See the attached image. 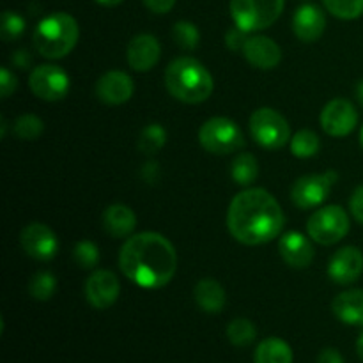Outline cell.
Wrapping results in <instances>:
<instances>
[{"label": "cell", "instance_id": "obj_1", "mask_svg": "<svg viewBox=\"0 0 363 363\" xmlns=\"http://www.w3.org/2000/svg\"><path fill=\"white\" fill-rule=\"evenodd\" d=\"M119 268L135 286L162 289L176 275V248L163 234L151 230L135 234L121 247Z\"/></svg>", "mask_w": 363, "mask_h": 363}, {"label": "cell", "instance_id": "obj_2", "mask_svg": "<svg viewBox=\"0 0 363 363\" xmlns=\"http://www.w3.org/2000/svg\"><path fill=\"white\" fill-rule=\"evenodd\" d=\"M282 208L264 188H248L233 199L227 211V227L233 238L247 247L269 243L284 229Z\"/></svg>", "mask_w": 363, "mask_h": 363}, {"label": "cell", "instance_id": "obj_3", "mask_svg": "<svg viewBox=\"0 0 363 363\" xmlns=\"http://www.w3.org/2000/svg\"><path fill=\"white\" fill-rule=\"evenodd\" d=\"M165 87L172 98L199 105L213 94L215 82L204 64L194 57H177L165 69Z\"/></svg>", "mask_w": 363, "mask_h": 363}, {"label": "cell", "instance_id": "obj_4", "mask_svg": "<svg viewBox=\"0 0 363 363\" xmlns=\"http://www.w3.org/2000/svg\"><path fill=\"white\" fill-rule=\"evenodd\" d=\"M80 38L77 20L67 13H53L43 18L32 34L34 48L46 59H62L73 52Z\"/></svg>", "mask_w": 363, "mask_h": 363}, {"label": "cell", "instance_id": "obj_5", "mask_svg": "<svg viewBox=\"0 0 363 363\" xmlns=\"http://www.w3.org/2000/svg\"><path fill=\"white\" fill-rule=\"evenodd\" d=\"M286 0H230L234 25L250 32L272 27L282 14Z\"/></svg>", "mask_w": 363, "mask_h": 363}, {"label": "cell", "instance_id": "obj_6", "mask_svg": "<svg viewBox=\"0 0 363 363\" xmlns=\"http://www.w3.org/2000/svg\"><path fill=\"white\" fill-rule=\"evenodd\" d=\"M199 142L213 155H230L245 145L241 128L227 117H211L199 130Z\"/></svg>", "mask_w": 363, "mask_h": 363}, {"label": "cell", "instance_id": "obj_7", "mask_svg": "<svg viewBox=\"0 0 363 363\" xmlns=\"http://www.w3.org/2000/svg\"><path fill=\"white\" fill-rule=\"evenodd\" d=\"M350 216L340 206H323L308 218L307 233L319 245H335L350 233Z\"/></svg>", "mask_w": 363, "mask_h": 363}, {"label": "cell", "instance_id": "obj_8", "mask_svg": "<svg viewBox=\"0 0 363 363\" xmlns=\"http://www.w3.org/2000/svg\"><path fill=\"white\" fill-rule=\"evenodd\" d=\"M250 133L261 147L282 149L291 140V128L286 117L277 110L262 106L250 116Z\"/></svg>", "mask_w": 363, "mask_h": 363}, {"label": "cell", "instance_id": "obj_9", "mask_svg": "<svg viewBox=\"0 0 363 363\" xmlns=\"http://www.w3.org/2000/svg\"><path fill=\"white\" fill-rule=\"evenodd\" d=\"M337 172L308 174L300 177L291 188V201L300 209L319 208L330 197L332 186L337 183Z\"/></svg>", "mask_w": 363, "mask_h": 363}, {"label": "cell", "instance_id": "obj_10", "mask_svg": "<svg viewBox=\"0 0 363 363\" xmlns=\"http://www.w3.org/2000/svg\"><path fill=\"white\" fill-rule=\"evenodd\" d=\"M30 91L45 101H60L71 89V78L62 67L53 64H43L32 69L28 78Z\"/></svg>", "mask_w": 363, "mask_h": 363}, {"label": "cell", "instance_id": "obj_11", "mask_svg": "<svg viewBox=\"0 0 363 363\" xmlns=\"http://www.w3.org/2000/svg\"><path fill=\"white\" fill-rule=\"evenodd\" d=\"M319 121H321V128L325 130L326 135L342 138L354 131L358 124V113L354 110L353 103L347 101V99L337 98L326 103Z\"/></svg>", "mask_w": 363, "mask_h": 363}, {"label": "cell", "instance_id": "obj_12", "mask_svg": "<svg viewBox=\"0 0 363 363\" xmlns=\"http://www.w3.org/2000/svg\"><path fill=\"white\" fill-rule=\"evenodd\" d=\"M20 243L25 254L30 255L35 261H50L57 255L59 240L55 233L45 223H28L20 234Z\"/></svg>", "mask_w": 363, "mask_h": 363}, {"label": "cell", "instance_id": "obj_13", "mask_svg": "<svg viewBox=\"0 0 363 363\" xmlns=\"http://www.w3.org/2000/svg\"><path fill=\"white\" fill-rule=\"evenodd\" d=\"M121 294V284L108 269H98L85 282V298L91 307L106 311L117 301Z\"/></svg>", "mask_w": 363, "mask_h": 363}, {"label": "cell", "instance_id": "obj_14", "mask_svg": "<svg viewBox=\"0 0 363 363\" xmlns=\"http://www.w3.org/2000/svg\"><path fill=\"white\" fill-rule=\"evenodd\" d=\"M363 273V254L357 247H344L333 254L328 264V277L335 284L347 286Z\"/></svg>", "mask_w": 363, "mask_h": 363}, {"label": "cell", "instance_id": "obj_15", "mask_svg": "<svg viewBox=\"0 0 363 363\" xmlns=\"http://www.w3.org/2000/svg\"><path fill=\"white\" fill-rule=\"evenodd\" d=\"M135 92L133 80L124 71H108L96 84V96L106 105H124Z\"/></svg>", "mask_w": 363, "mask_h": 363}, {"label": "cell", "instance_id": "obj_16", "mask_svg": "<svg viewBox=\"0 0 363 363\" xmlns=\"http://www.w3.org/2000/svg\"><path fill=\"white\" fill-rule=\"evenodd\" d=\"M160 55H162V45L158 39L151 34H138L128 43L126 59L131 69L151 71L158 64Z\"/></svg>", "mask_w": 363, "mask_h": 363}, {"label": "cell", "instance_id": "obj_17", "mask_svg": "<svg viewBox=\"0 0 363 363\" xmlns=\"http://www.w3.org/2000/svg\"><path fill=\"white\" fill-rule=\"evenodd\" d=\"M243 55L257 69H275L282 60V50L266 35H250L243 46Z\"/></svg>", "mask_w": 363, "mask_h": 363}, {"label": "cell", "instance_id": "obj_18", "mask_svg": "<svg viewBox=\"0 0 363 363\" xmlns=\"http://www.w3.org/2000/svg\"><path fill=\"white\" fill-rule=\"evenodd\" d=\"M279 250L284 261L294 269H305L314 261V247L312 241L301 233H286L279 240Z\"/></svg>", "mask_w": 363, "mask_h": 363}, {"label": "cell", "instance_id": "obj_19", "mask_svg": "<svg viewBox=\"0 0 363 363\" xmlns=\"http://www.w3.org/2000/svg\"><path fill=\"white\" fill-rule=\"evenodd\" d=\"M326 16L314 4H305L298 7L293 16V30L303 43H314L325 34Z\"/></svg>", "mask_w": 363, "mask_h": 363}, {"label": "cell", "instance_id": "obj_20", "mask_svg": "<svg viewBox=\"0 0 363 363\" xmlns=\"http://www.w3.org/2000/svg\"><path fill=\"white\" fill-rule=\"evenodd\" d=\"M101 222L112 238H130L137 227V216L128 206L112 204L103 211Z\"/></svg>", "mask_w": 363, "mask_h": 363}, {"label": "cell", "instance_id": "obj_21", "mask_svg": "<svg viewBox=\"0 0 363 363\" xmlns=\"http://www.w3.org/2000/svg\"><path fill=\"white\" fill-rule=\"evenodd\" d=\"M332 311L344 325L363 326V291L353 289L340 293L333 300Z\"/></svg>", "mask_w": 363, "mask_h": 363}, {"label": "cell", "instance_id": "obj_22", "mask_svg": "<svg viewBox=\"0 0 363 363\" xmlns=\"http://www.w3.org/2000/svg\"><path fill=\"white\" fill-rule=\"evenodd\" d=\"M194 296L199 308L208 312V314H218V312L223 311V307L227 303L225 289L222 287V284L213 279L201 280L195 286Z\"/></svg>", "mask_w": 363, "mask_h": 363}, {"label": "cell", "instance_id": "obj_23", "mask_svg": "<svg viewBox=\"0 0 363 363\" xmlns=\"http://www.w3.org/2000/svg\"><path fill=\"white\" fill-rule=\"evenodd\" d=\"M254 363H293V350L286 340L269 337L255 347Z\"/></svg>", "mask_w": 363, "mask_h": 363}, {"label": "cell", "instance_id": "obj_24", "mask_svg": "<svg viewBox=\"0 0 363 363\" xmlns=\"http://www.w3.org/2000/svg\"><path fill=\"white\" fill-rule=\"evenodd\" d=\"M230 176L240 186H250L259 176L257 158L250 152H240L230 165Z\"/></svg>", "mask_w": 363, "mask_h": 363}, {"label": "cell", "instance_id": "obj_25", "mask_svg": "<svg viewBox=\"0 0 363 363\" xmlns=\"http://www.w3.org/2000/svg\"><path fill=\"white\" fill-rule=\"evenodd\" d=\"M167 142V131L162 124H147L142 130L140 138H138V151L142 155L152 156L163 149Z\"/></svg>", "mask_w": 363, "mask_h": 363}, {"label": "cell", "instance_id": "obj_26", "mask_svg": "<svg viewBox=\"0 0 363 363\" xmlns=\"http://www.w3.org/2000/svg\"><path fill=\"white\" fill-rule=\"evenodd\" d=\"M257 337V328L254 323L247 318H236L227 326V339L230 340L233 346L245 347L252 344Z\"/></svg>", "mask_w": 363, "mask_h": 363}, {"label": "cell", "instance_id": "obj_27", "mask_svg": "<svg viewBox=\"0 0 363 363\" xmlns=\"http://www.w3.org/2000/svg\"><path fill=\"white\" fill-rule=\"evenodd\" d=\"M319 147H321V142L312 130H300L291 137V152L296 158H312L318 155Z\"/></svg>", "mask_w": 363, "mask_h": 363}, {"label": "cell", "instance_id": "obj_28", "mask_svg": "<svg viewBox=\"0 0 363 363\" xmlns=\"http://www.w3.org/2000/svg\"><path fill=\"white\" fill-rule=\"evenodd\" d=\"M57 280L50 272H39L28 282V294L38 301H48L55 294Z\"/></svg>", "mask_w": 363, "mask_h": 363}, {"label": "cell", "instance_id": "obj_29", "mask_svg": "<svg viewBox=\"0 0 363 363\" xmlns=\"http://www.w3.org/2000/svg\"><path fill=\"white\" fill-rule=\"evenodd\" d=\"M172 38L183 50H195L201 43V32L191 21H177L172 28Z\"/></svg>", "mask_w": 363, "mask_h": 363}, {"label": "cell", "instance_id": "obj_30", "mask_svg": "<svg viewBox=\"0 0 363 363\" xmlns=\"http://www.w3.org/2000/svg\"><path fill=\"white\" fill-rule=\"evenodd\" d=\"M13 130L20 140H35L45 131V124L34 113H25V116L18 117Z\"/></svg>", "mask_w": 363, "mask_h": 363}, {"label": "cell", "instance_id": "obj_31", "mask_svg": "<svg viewBox=\"0 0 363 363\" xmlns=\"http://www.w3.org/2000/svg\"><path fill=\"white\" fill-rule=\"evenodd\" d=\"M323 4L340 20H357L363 14V0H323Z\"/></svg>", "mask_w": 363, "mask_h": 363}, {"label": "cell", "instance_id": "obj_32", "mask_svg": "<svg viewBox=\"0 0 363 363\" xmlns=\"http://www.w3.org/2000/svg\"><path fill=\"white\" fill-rule=\"evenodd\" d=\"M73 257L77 264L84 269H92L99 262V248L92 241L84 240L74 245Z\"/></svg>", "mask_w": 363, "mask_h": 363}, {"label": "cell", "instance_id": "obj_33", "mask_svg": "<svg viewBox=\"0 0 363 363\" xmlns=\"http://www.w3.org/2000/svg\"><path fill=\"white\" fill-rule=\"evenodd\" d=\"M25 32V20L13 11H4L0 20V35L4 41H14Z\"/></svg>", "mask_w": 363, "mask_h": 363}, {"label": "cell", "instance_id": "obj_34", "mask_svg": "<svg viewBox=\"0 0 363 363\" xmlns=\"http://www.w3.org/2000/svg\"><path fill=\"white\" fill-rule=\"evenodd\" d=\"M248 38H250V35H248V32L243 30V28H240V27L230 28V30L225 34L227 48H230L233 52H240V50L243 52V46H245V43H247Z\"/></svg>", "mask_w": 363, "mask_h": 363}, {"label": "cell", "instance_id": "obj_35", "mask_svg": "<svg viewBox=\"0 0 363 363\" xmlns=\"http://www.w3.org/2000/svg\"><path fill=\"white\" fill-rule=\"evenodd\" d=\"M18 87V80H16V74L11 73L9 67H2L0 69V94L2 98H9Z\"/></svg>", "mask_w": 363, "mask_h": 363}, {"label": "cell", "instance_id": "obj_36", "mask_svg": "<svg viewBox=\"0 0 363 363\" xmlns=\"http://www.w3.org/2000/svg\"><path fill=\"white\" fill-rule=\"evenodd\" d=\"M350 209L351 215L354 216V220L363 225V184H360V186L353 191V195H351Z\"/></svg>", "mask_w": 363, "mask_h": 363}, {"label": "cell", "instance_id": "obj_37", "mask_svg": "<svg viewBox=\"0 0 363 363\" xmlns=\"http://www.w3.org/2000/svg\"><path fill=\"white\" fill-rule=\"evenodd\" d=\"M144 4L149 11H152V13L165 14L172 9L176 0H144Z\"/></svg>", "mask_w": 363, "mask_h": 363}, {"label": "cell", "instance_id": "obj_38", "mask_svg": "<svg viewBox=\"0 0 363 363\" xmlns=\"http://www.w3.org/2000/svg\"><path fill=\"white\" fill-rule=\"evenodd\" d=\"M318 363H346V362H344V357L339 353V351L333 350V347H326V350H323L321 353H319Z\"/></svg>", "mask_w": 363, "mask_h": 363}, {"label": "cell", "instance_id": "obj_39", "mask_svg": "<svg viewBox=\"0 0 363 363\" xmlns=\"http://www.w3.org/2000/svg\"><path fill=\"white\" fill-rule=\"evenodd\" d=\"M142 176H144V179H147L149 183L158 179V163L149 162L147 165H144V169H142Z\"/></svg>", "mask_w": 363, "mask_h": 363}, {"label": "cell", "instance_id": "obj_40", "mask_svg": "<svg viewBox=\"0 0 363 363\" xmlns=\"http://www.w3.org/2000/svg\"><path fill=\"white\" fill-rule=\"evenodd\" d=\"M13 62L16 64L18 67H21V69H25V67L30 64V57H28L27 52H23V50H20V52H16L13 55Z\"/></svg>", "mask_w": 363, "mask_h": 363}, {"label": "cell", "instance_id": "obj_41", "mask_svg": "<svg viewBox=\"0 0 363 363\" xmlns=\"http://www.w3.org/2000/svg\"><path fill=\"white\" fill-rule=\"evenodd\" d=\"M354 94H357V99L358 103L363 106V80H360L357 84V89H354Z\"/></svg>", "mask_w": 363, "mask_h": 363}, {"label": "cell", "instance_id": "obj_42", "mask_svg": "<svg viewBox=\"0 0 363 363\" xmlns=\"http://www.w3.org/2000/svg\"><path fill=\"white\" fill-rule=\"evenodd\" d=\"M96 2L101 4V6H105V7H116V6H119L123 0H96Z\"/></svg>", "mask_w": 363, "mask_h": 363}, {"label": "cell", "instance_id": "obj_43", "mask_svg": "<svg viewBox=\"0 0 363 363\" xmlns=\"http://www.w3.org/2000/svg\"><path fill=\"white\" fill-rule=\"evenodd\" d=\"M357 353H358V357L363 360V332L360 333V337H358V340H357Z\"/></svg>", "mask_w": 363, "mask_h": 363}, {"label": "cell", "instance_id": "obj_44", "mask_svg": "<svg viewBox=\"0 0 363 363\" xmlns=\"http://www.w3.org/2000/svg\"><path fill=\"white\" fill-rule=\"evenodd\" d=\"M360 144H362V149H363V128H362V131H360Z\"/></svg>", "mask_w": 363, "mask_h": 363}]
</instances>
